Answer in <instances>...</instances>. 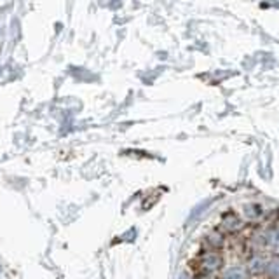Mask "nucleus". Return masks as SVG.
I'll return each mask as SVG.
<instances>
[{"instance_id": "1", "label": "nucleus", "mask_w": 279, "mask_h": 279, "mask_svg": "<svg viewBox=\"0 0 279 279\" xmlns=\"http://www.w3.org/2000/svg\"><path fill=\"white\" fill-rule=\"evenodd\" d=\"M180 279H279V202L241 194L195 229Z\"/></svg>"}]
</instances>
